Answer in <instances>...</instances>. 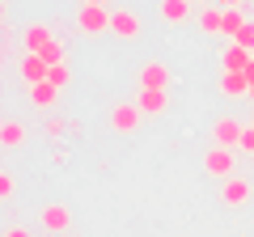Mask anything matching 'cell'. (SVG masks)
<instances>
[{
    "label": "cell",
    "instance_id": "obj_1",
    "mask_svg": "<svg viewBox=\"0 0 254 237\" xmlns=\"http://www.w3.org/2000/svg\"><path fill=\"white\" fill-rule=\"evenodd\" d=\"M174 85V72L170 64H161V59H144L136 72V89H170Z\"/></svg>",
    "mask_w": 254,
    "mask_h": 237
},
{
    "label": "cell",
    "instance_id": "obj_2",
    "mask_svg": "<svg viewBox=\"0 0 254 237\" xmlns=\"http://www.w3.org/2000/svg\"><path fill=\"white\" fill-rule=\"evenodd\" d=\"M76 30H81L85 38L110 34V9H98V4H81V13H76Z\"/></svg>",
    "mask_w": 254,
    "mask_h": 237
},
{
    "label": "cell",
    "instance_id": "obj_3",
    "mask_svg": "<svg viewBox=\"0 0 254 237\" xmlns=\"http://www.w3.org/2000/svg\"><path fill=\"white\" fill-rule=\"evenodd\" d=\"M110 34L123 38V43H131V38L144 34V21H140L136 9H110Z\"/></svg>",
    "mask_w": 254,
    "mask_h": 237
},
{
    "label": "cell",
    "instance_id": "obj_4",
    "mask_svg": "<svg viewBox=\"0 0 254 237\" xmlns=\"http://www.w3.org/2000/svg\"><path fill=\"white\" fill-rule=\"evenodd\" d=\"M242 136H246V123H237L233 115H220L216 123H212V140H216V148H242Z\"/></svg>",
    "mask_w": 254,
    "mask_h": 237
},
{
    "label": "cell",
    "instance_id": "obj_5",
    "mask_svg": "<svg viewBox=\"0 0 254 237\" xmlns=\"http://www.w3.org/2000/svg\"><path fill=\"white\" fill-rule=\"evenodd\" d=\"M140 118H144V110H140L136 102H115V106H110V131L131 136V131L140 127Z\"/></svg>",
    "mask_w": 254,
    "mask_h": 237
},
{
    "label": "cell",
    "instance_id": "obj_6",
    "mask_svg": "<svg viewBox=\"0 0 254 237\" xmlns=\"http://www.w3.org/2000/svg\"><path fill=\"white\" fill-rule=\"evenodd\" d=\"M203 170H208L212 178H220V182H225V178H233L237 161H233V153H229V148H216V144H212L208 153H203Z\"/></svg>",
    "mask_w": 254,
    "mask_h": 237
},
{
    "label": "cell",
    "instance_id": "obj_7",
    "mask_svg": "<svg viewBox=\"0 0 254 237\" xmlns=\"http://www.w3.org/2000/svg\"><path fill=\"white\" fill-rule=\"evenodd\" d=\"M250 195H254V186H250V178H225V186H220V203H229V208H246L250 203Z\"/></svg>",
    "mask_w": 254,
    "mask_h": 237
},
{
    "label": "cell",
    "instance_id": "obj_8",
    "mask_svg": "<svg viewBox=\"0 0 254 237\" xmlns=\"http://www.w3.org/2000/svg\"><path fill=\"white\" fill-rule=\"evenodd\" d=\"M38 220H43L47 233H64V229L72 225V212H68V203H47V208L38 212Z\"/></svg>",
    "mask_w": 254,
    "mask_h": 237
},
{
    "label": "cell",
    "instance_id": "obj_9",
    "mask_svg": "<svg viewBox=\"0 0 254 237\" xmlns=\"http://www.w3.org/2000/svg\"><path fill=\"white\" fill-rule=\"evenodd\" d=\"M195 26H199V34H225V9L199 4V9H195Z\"/></svg>",
    "mask_w": 254,
    "mask_h": 237
},
{
    "label": "cell",
    "instance_id": "obj_10",
    "mask_svg": "<svg viewBox=\"0 0 254 237\" xmlns=\"http://www.w3.org/2000/svg\"><path fill=\"white\" fill-rule=\"evenodd\" d=\"M17 68H21V81H26V85H38V81H47V76H51V64H47L43 55H34V51L21 55Z\"/></svg>",
    "mask_w": 254,
    "mask_h": 237
},
{
    "label": "cell",
    "instance_id": "obj_11",
    "mask_svg": "<svg viewBox=\"0 0 254 237\" xmlns=\"http://www.w3.org/2000/svg\"><path fill=\"white\" fill-rule=\"evenodd\" d=\"M136 106L144 115H165L170 106V89H136Z\"/></svg>",
    "mask_w": 254,
    "mask_h": 237
},
{
    "label": "cell",
    "instance_id": "obj_12",
    "mask_svg": "<svg viewBox=\"0 0 254 237\" xmlns=\"http://www.w3.org/2000/svg\"><path fill=\"white\" fill-rule=\"evenodd\" d=\"M51 26H43V21H30L26 30H21V43H26V51H34V55H43V47L51 43Z\"/></svg>",
    "mask_w": 254,
    "mask_h": 237
},
{
    "label": "cell",
    "instance_id": "obj_13",
    "mask_svg": "<svg viewBox=\"0 0 254 237\" xmlns=\"http://www.w3.org/2000/svg\"><path fill=\"white\" fill-rule=\"evenodd\" d=\"M26 123L21 118H0V148H21L26 144Z\"/></svg>",
    "mask_w": 254,
    "mask_h": 237
},
{
    "label": "cell",
    "instance_id": "obj_14",
    "mask_svg": "<svg viewBox=\"0 0 254 237\" xmlns=\"http://www.w3.org/2000/svg\"><path fill=\"white\" fill-rule=\"evenodd\" d=\"M250 59H254V51H246V47H237V43H229L225 51H220L225 72H246V68H250Z\"/></svg>",
    "mask_w": 254,
    "mask_h": 237
},
{
    "label": "cell",
    "instance_id": "obj_15",
    "mask_svg": "<svg viewBox=\"0 0 254 237\" xmlns=\"http://www.w3.org/2000/svg\"><path fill=\"white\" fill-rule=\"evenodd\" d=\"M190 9H195V0H157V13H161L170 26L187 21V17H190Z\"/></svg>",
    "mask_w": 254,
    "mask_h": 237
},
{
    "label": "cell",
    "instance_id": "obj_16",
    "mask_svg": "<svg viewBox=\"0 0 254 237\" xmlns=\"http://www.w3.org/2000/svg\"><path fill=\"white\" fill-rule=\"evenodd\" d=\"M26 89H30V106H38V110H51V106H55V98H60V89H55L51 81L26 85Z\"/></svg>",
    "mask_w": 254,
    "mask_h": 237
},
{
    "label": "cell",
    "instance_id": "obj_17",
    "mask_svg": "<svg viewBox=\"0 0 254 237\" xmlns=\"http://www.w3.org/2000/svg\"><path fill=\"white\" fill-rule=\"evenodd\" d=\"M220 93H225V98H250L246 72H220Z\"/></svg>",
    "mask_w": 254,
    "mask_h": 237
},
{
    "label": "cell",
    "instance_id": "obj_18",
    "mask_svg": "<svg viewBox=\"0 0 254 237\" xmlns=\"http://www.w3.org/2000/svg\"><path fill=\"white\" fill-rule=\"evenodd\" d=\"M242 26H246L242 9H225V38H229V43H233V38L242 34Z\"/></svg>",
    "mask_w": 254,
    "mask_h": 237
},
{
    "label": "cell",
    "instance_id": "obj_19",
    "mask_svg": "<svg viewBox=\"0 0 254 237\" xmlns=\"http://www.w3.org/2000/svg\"><path fill=\"white\" fill-rule=\"evenodd\" d=\"M47 81H51L55 89H68V85H72V68H68V64H55V68H51V76H47Z\"/></svg>",
    "mask_w": 254,
    "mask_h": 237
},
{
    "label": "cell",
    "instance_id": "obj_20",
    "mask_svg": "<svg viewBox=\"0 0 254 237\" xmlns=\"http://www.w3.org/2000/svg\"><path fill=\"white\" fill-rule=\"evenodd\" d=\"M43 59H47L51 68H55V64H64V43H60V38H51V43L43 47Z\"/></svg>",
    "mask_w": 254,
    "mask_h": 237
},
{
    "label": "cell",
    "instance_id": "obj_21",
    "mask_svg": "<svg viewBox=\"0 0 254 237\" xmlns=\"http://www.w3.org/2000/svg\"><path fill=\"white\" fill-rule=\"evenodd\" d=\"M13 195H17V182H13V174L0 170V203H9Z\"/></svg>",
    "mask_w": 254,
    "mask_h": 237
},
{
    "label": "cell",
    "instance_id": "obj_22",
    "mask_svg": "<svg viewBox=\"0 0 254 237\" xmlns=\"http://www.w3.org/2000/svg\"><path fill=\"white\" fill-rule=\"evenodd\" d=\"M233 43H237V47H246V51H254V21H246V26H242V34H237Z\"/></svg>",
    "mask_w": 254,
    "mask_h": 237
},
{
    "label": "cell",
    "instance_id": "obj_23",
    "mask_svg": "<svg viewBox=\"0 0 254 237\" xmlns=\"http://www.w3.org/2000/svg\"><path fill=\"white\" fill-rule=\"evenodd\" d=\"M64 131H68V123H64V118H47V136H51V140H60Z\"/></svg>",
    "mask_w": 254,
    "mask_h": 237
},
{
    "label": "cell",
    "instance_id": "obj_24",
    "mask_svg": "<svg viewBox=\"0 0 254 237\" xmlns=\"http://www.w3.org/2000/svg\"><path fill=\"white\" fill-rule=\"evenodd\" d=\"M242 153L254 157V127H250V123H246V136H242Z\"/></svg>",
    "mask_w": 254,
    "mask_h": 237
},
{
    "label": "cell",
    "instance_id": "obj_25",
    "mask_svg": "<svg viewBox=\"0 0 254 237\" xmlns=\"http://www.w3.org/2000/svg\"><path fill=\"white\" fill-rule=\"evenodd\" d=\"M0 237H30V233H26V229H21V225H13V229H4V233H0Z\"/></svg>",
    "mask_w": 254,
    "mask_h": 237
},
{
    "label": "cell",
    "instance_id": "obj_26",
    "mask_svg": "<svg viewBox=\"0 0 254 237\" xmlns=\"http://www.w3.org/2000/svg\"><path fill=\"white\" fill-rule=\"evenodd\" d=\"M246 0H220V9H242Z\"/></svg>",
    "mask_w": 254,
    "mask_h": 237
},
{
    "label": "cell",
    "instance_id": "obj_27",
    "mask_svg": "<svg viewBox=\"0 0 254 237\" xmlns=\"http://www.w3.org/2000/svg\"><path fill=\"white\" fill-rule=\"evenodd\" d=\"M85 4H98V9H110V0H85Z\"/></svg>",
    "mask_w": 254,
    "mask_h": 237
},
{
    "label": "cell",
    "instance_id": "obj_28",
    "mask_svg": "<svg viewBox=\"0 0 254 237\" xmlns=\"http://www.w3.org/2000/svg\"><path fill=\"white\" fill-rule=\"evenodd\" d=\"M0 26H4V0H0Z\"/></svg>",
    "mask_w": 254,
    "mask_h": 237
},
{
    "label": "cell",
    "instance_id": "obj_29",
    "mask_svg": "<svg viewBox=\"0 0 254 237\" xmlns=\"http://www.w3.org/2000/svg\"><path fill=\"white\" fill-rule=\"evenodd\" d=\"M250 102H254V85H250Z\"/></svg>",
    "mask_w": 254,
    "mask_h": 237
},
{
    "label": "cell",
    "instance_id": "obj_30",
    "mask_svg": "<svg viewBox=\"0 0 254 237\" xmlns=\"http://www.w3.org/2000/svg\"><path fill=\"white\" fill-rule=\"evenodd\" d=\"M195 4H208V0H195Z\"/></svg>",
    "mask_w": 254,
    "mask_h": 237
},
{
    "label": "cell",
    "instance_id": "obj_31",
    "mask_svg": "<svg viewBox=\"0 0 254 237\" xmlns=\"http://www.w3.org/2000/svg\"><path fill=\"white\" fill-rule=\"evenodd\" d=\"M250 127H254V118H250Z\"/></svg>",
    "mask_w": 254,
    "mask_h": 237
}]
</instances>
